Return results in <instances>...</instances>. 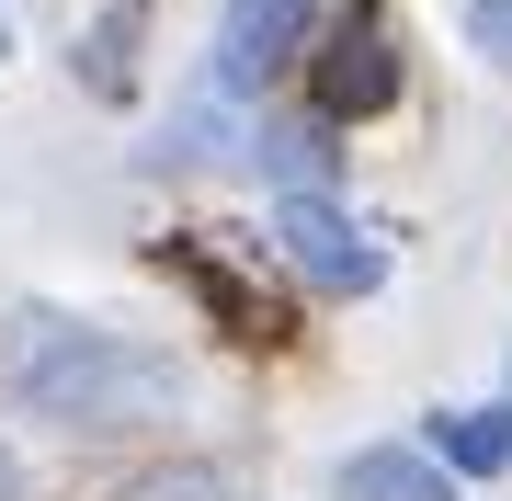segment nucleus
Wrapping results in <instances>:
<instances>
[{"label":"nucleus","instance_id":"f257e3e1","mask_svg":"<svg viewBox=\"0 0 512 501\" xmlns=\"http://www.w3.org/2000/svg\"><path fill=\"white\" fill-rule=\"evenodd\" d=\"M0 388H12L23 410H46V422H148V410H171L183 399V365L171 353H148L126 331H92V319H23L12 342H0Z\"/></svg>","mask_w":512,"mask_h":501},{"label":"nucleus","instance_id":"f03ea898","mask_svg":"<svg viewBox=\"0 0 512 501\" xmlns=\"http://www.w3.org/2000/svg\"><path fill=\"white\" fill-rule=\"evenodd\" d=\"M274 240H285V262H296L308 285H330V297H365V285L387 274L376 240H365L330 194H285V205H274Z\"/></svg>","mask_w":512,"mask_h":501},{"label":"nucleus","instance_id":"7ed1b4c3","mask_svg":"<svg viewBox=\"0 0 512 501\" xmlns=\"http://www.w3.org/2000/svg\"><path fill=\"white\" fill-rule=\"evenodd\" d=\"M399 92V46H387L376 12H342V35L319 46V114H376Z\"/></svg>","mask_w":512,"mask_h":501},{"label":"nucleus","instance_id":"20e7f679","mask_svg":"<svg viewBox=\"0 0 512 501\" xmlns=\"http://www.w3.org/2000/svg\"><path fill=\"white\" fill-rule=\"evenodd\" d=\"M296 35H308V0H228V80L285 69Z\"/></svg>","mask_w":512,"mask_h":501},{"label":"nucleus","instance_id":"39448f33","mask_svg":"<svg viewBox=\"0 0 512 501\" xmlns=\"http://www.w3.org/2000/svg\"><path fill=\"white\" fill-rule=\"evenodd\" d=\"M342 501H456V479L433 456H410V445H365L342 467Z\"/></svg>","mask_w":512,"mask_h":501},{"label":"nucleus","instance_id":"423d86ee","mask_svg":"<svg viewBox=\"0 0 512 501\" xmlns=\"http://www.w3.org/2000/svg\"><path fill=\"white\" fill-rule=\"evenodd\" d=\"M251 160L274 171L285 194H319V183H330V137H319V126H262V149H251Z\"/></svg>","mask_w":512,"mask_h":501},{"label":"nucleus","instance_id":"0eeeda50","mask_svg":"<svg viewBox=\"0 0 512 501\" xmlns=\"http://www.w3.org/2000/svg\"><path fill=\"white\" fill-rule=\"evenodd\" d=\"M444 467H467V479L512 467V410H456V422H444Z\"/></svg>","mask_w":512,"mask_h":501},{"label":"nucleus","instance_id":"6e6552de","mask_svg":"<svg viewBox=\"0 0 512 501\" xmlns=\"http://www.w3.org/2000/svg\"><path fill=\"white\" fill-rule=\"evenodd\" d=\"M467 46L490 57V69H512V0H467Z\"/></svg>","mask_w":512,"mask_h":501},{"label":"nucleus","instance_id":"1a4fd4ad","mask_svg":"<svg viewBox=\"0 0 512 501\" xmlns=\"http://www.w3.org/2000/svg\"><path fill=\"white\" fill-rule=\"evenodd\" d=\"M137 501H228V479L217 467H171V479H148Z\"/></svg>","mask_w":512,"mask_h":501},{"label":"nucleus","instance_id":"9d476101","mask_svg":"<svg viewBox=\"0 0 512 501\" xmlns=\"http://www.w3.org/2000/svg\"><path fill=\"white\" fill-rule=\"evenodd\" d=\"M0 57H12V35H0Z\"/></svg>","mask_w":512,"mask_h":501}]
</instances>
